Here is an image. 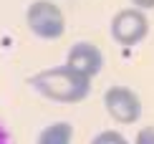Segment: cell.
<instances>
[{"label": "cell", "mask_w": 154, "mask_h": 144, "mask_svg": "<svg viewBox=\"0 0 154 144\" xmlns=\"http://www.w3.org/2000/svg\"><path fill=\"white\" fill-rule=\"evenodd\" d=\"M28 83L38 96L56 101V104H79L91 94V78L76 74L68 66L43 68L30 76Z\"/></svg>", "instance_id": "1"}, {"label": "cell", "mask_w": 154, "mask_h": 144, "mask_svg": "<svg viewBox=\"0 0 154 144\" xmlns=\"http://www.w3.org/2000/svg\"><path fill=\"white\" fill-rule=\"evenodd\" d=\"M25 23L41 41H58L66 33V15L51 0H33L25 10Z\"/></svg>", "instance_id": "2"}, {"label": "cell", "mask_w": 154, "mask_h": 144, "mask_svg": "<svg viewBox=\"0 0 154 144\" xmlns=\"http://www.w3.org/2000/svg\"><path fill=\"white\" fill-rule=\"evenodd\" d=\"M111 38L116 41L121 48H134L149 36V18L146 10L142 8H121L119 13H114L111 18Z\"/></svg>", "instance_id": "3"}, {"label": "cell", "mask_w": 154, "mask_h": 144, "mask_svg": "<svg viewBox=\"0 0 154 144\" xmlns=\"http://www.w3.org/2000/svg\"><path fill=\"white\" fill-rule=\"evenodd\" d=\"M104 109L106 114L111 116L116 124H137L142 119V99H139V94L129 86H111L106 89L104 94Z\"/></svg>", "instance_id": "4"}, {"label": "cell", "mask_w": 154, "mask_h": 144, "mask_svg": "<svg viewBox=\"0 0 154 144\" xmlns=\"http://www.w3.org/2000/svg\"><path fill=\"white\" fill-rule=\"evenodd\" d=\"M66 66L73 68L76 74L86 76V78H94V76L101 74V68H104V53H101L99 45H94L88 41H79V43L71 45V51H68Z\"/></svg>", "instance_id": "5"}, {"label": "cell", "mask_w": 154, "mask_h": 144, "mask_svg": "<svg viewBox=\"0 0 154 144\" xmlns=\"http://www.w3.org/2000/svg\"><path fill=\"white\" fill-rule=\"evenodd\" d=\"M73 142V127L68 121H56L41 129L38 144H71Z\"/></svg>", "instance_id": "6"}, {"label": "cell", "mask_w": 154, "mask_h": 144, "mask_svg": "<svg viewBox=\"0 0 154 144\" xmlns=\"http://www.w3.org/2000/svg\"><path fill=\"white\" fill-rule=\"evenodd\" d=\"M91 144H129L126 142V136L116 132V129H104V132H99L91 139Z\"/></svg>", "instance_id": "7"}, {"label": "cell", "mask_w": 154, "mask_h": 144, "mask_svg": "<svg viewBox=\"0 0 154 144\" xmlns=\"http://www.w3.org/2000/svg\"><path fill=\"white\" fill-rule=\"evenodd\" d=\"M134 144H154V124H146L139 129L134 136Z\"/></svg>", "instance_id": "8"}, {"label": "cell", "mask_w": 154, "mask_h": 144, "mask_svg": "<svg viewBox=\"0 0 154 144\" xmlns=\"http://www.w3.org/2000/svg\"><path fill=\"white\" fill-rule=\"evenodd\" d=\"M0 144H15V136H13L10 127L3 121V116H0Z\"/></svg>", "instance_id": "9"}, {"label": "cell", "mask_w": 154, "mask_h": 144, "mask_svg": "<svg viewBox=\"0 0 154 144\" xmlns=\"http://www.w3.org/2000/svg\"><path fill=\"white\" fill-rule=\"evenodd\" d=\"M134 8H142V10H154V0H131Z\"/></svg>", "instance_id": "10"}]
</instances>
